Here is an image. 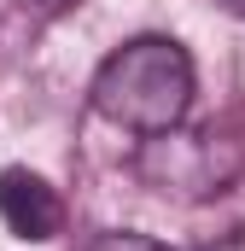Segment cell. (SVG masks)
<instances>
[{"label":"cell","instance_id":"2","mask_svg":"<svg viewBox=\"0 0 245 251\" xmlns=\"http://www.w3.org/2000/svg\"><path fill=\"white\" fill-rule=\"evenodd\" d=\"M245 152L228 128H158V134H140L134 146V176L164 199H181V204H204V199H222V193L240 181Z\"/></svg>","mask_w":245,"mask_h":251},{"label":"cell","instance_id":"4","mask_svg":"<svg viewBox=\"0 0 245 251\" xmlns=\"http://www.w3.org/2000/svg\"><path fill=\"white\" fill-rule=\"evenodd\" d=\"M88 251H170V246L152 240V234H128V228H117V234H99Z\"/></svg>","mask_w":245,"mask_h":251},{"label":"cell","instance_id":"5","mask_svg":"<svg viewBox=\"0 0 245 251\" xmlns=\"http://www.w3.org/2000/svg\"><path fill=\"white\" fill-rule=\"evenodd\" d=\"M210 251H245V228H240V234H228L222 246H210Z\"/></svg>","mask_w":245,"mask_h":251},{"label":"cell","instance_id":"3","mask_svg":"<svg viewBox=\"0 0 245 251\" xmlns=\"http://www.w3.org/2000/svg\"><path fill=\"white\" fill-rule=\"evenodd\" d=\"M0 222H6L18 240L41 246V240H53L64 228V199L53 193V181L35 176V170H0Z\"/></svg>","mask_w":245,"mask_h":251},{"label":"cell","instance_id":"6","mask_svg":"<svg viewBox=\"0 0 245 251\" xmlns=\"http://www.w3.org/2000/svg\"><path fill=\"white\" fill-rule=\"evenodd\" d=\"M47 6H64V0H47Z\"/></svg>","mask_w":245,"mask_h":251},{"label":"cell","instance_id":"1","mask_svg":"<svg viewBox=\"0 0 245 251\" xmlns=\"http://www.w3.org/2000/svg\"><path fill=\"white\" fill-rule=\"evenodd\" d=\"M187 105H193V59L170 35L122 41L94 76V111L134 134L175 128L187 117Z\"/></svg>","mask_w":245,"mask_h":251}]
</instances>
